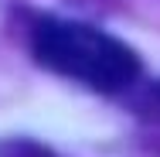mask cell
<instances>
[{"label":"cell","instance_id":"cell-1","mask_svg":"<svg viewBox=\"0 0 160 157\" xmlns=\"http://www.w3.org/2000/svg\"><path fill=\"white\" fill-rule=\"evenodd\" d=\"M34 58L51 72L78 79L99 92H119L140 75L136 51L119 38L75 24V21H41L31 34Z\"/></svg>","mask_w":160,"mask_h":157},{"label":"cell","instance_id":"cell-2","mask_svg":"<svg viewBox=\"0 0 160 157\" xmlns=\"http://www.w3.org/2000/svg\"><path fill=\"white\" fill-rule=\"evenodd\" d=\"M3 154L7 157H51L44 147H38V144H14V147H7Z\"/></svg>","mask_w":160,"mask_h":157},{"label":"cell","instance_id":"cell-3","mask_svg":"<svg viewBox=\"0 0 160 157\" xmlns=\"http://www.w3.org/2000/svg\"><path fill=\"white\" fill-rule=\"evenodd\" d=\"M150 102H153V109H157V113H160V86H157V89H153V96H150Z\"/></svg>","mask_w":160,"mask_h":157}]
</instances>
